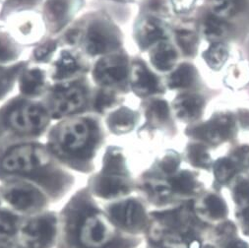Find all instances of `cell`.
Returning a JSON list of instances; mask_svg holds the SVG:
<instances>
[{
	"instance_id": "1",
	"label": "cell",
	"mask_w": 249,
	"mask_h": 248,
	"mask_svg": "<svg viewBox=\"0 0 249 248\" xmlns=\"http://www.w3.org/2000/svg\"><path fill=\"white\" fill-rule=\"evenodd\" d=\"M49 161L50 155L44 147L26 144L8 151L2 159L1 167L7 173L28 174L43 169Z\"/></svg>"
},
{
	"instance_id": "2",
	"label": "cell",
	"mask_w": 249,
	"mask_h": 248,
	"mask_svg": "<svg viewBox=\"0 0 249 248\" xmlns=\"http://www.w3.org/2000/svg\"><path fill=\"white\" fill-rule=\"evenodd\" d=\"M93 129L92 123L89 120L75 119L66 121L57 132V143L65 153H83L93 141Z\"/></svg>"
},
{
	"instance_id": "3",
	"label": "cell",
	"mask_w": 249,
	"mask_h": 248,
	"mask_svg": "<svg viewBox=\"0 0 249 248\" xmlns=\"http://www.w3.org/2000/svg\"><path fill=\"white\" fill-rule=\"evenodd\" d=\"M8 124L20 133H37L49 122L46 109L36 104H22L13 108L8 114Z\"/></svg>"
},
{
	"instance_id": "4",
	"label": "cell",
	"mask_w": 249,
	"mask_h": 248,
	"mask_svg": "<svg viewBox=\"0 0 249 248\" xmlns=\"http://www.w3.org/2000/svg\"><path fill=\"white\" fill-rule=\"evenodd\" d=\"M113 236V228L107 218L93 214L85 218L79 230L80 243L85 248H101Z\"/></svg>"
},
{
	"instance_id": "5",
	"label": "cell",
	"mask_w": 249,
	"mask_h": 248,
	"mask_svg": "<svg viewBox=\"0 0 249 248\" xmlns=\"http://www.w3.org/2000/svg\"><path fill=\"white\" fill-rule=\"evenodd\" d=\"M22 233L30 248H47L55 235V220L49 217L34 219L24 227Z\"/></svg>"
},
{
	"instance_id": "6",
	"label": "cell",
	"mask_w": 249,
	"mask_h": 248,
	"mask_svg": "<svg viewBox=\"0 0 249 248\" xmlns=\"http://www.w3.org/2000/svg\"><path fill=\"white\" fill-rule=\"evenodd\" d=\"M85 92L80 86L63 87L54 94L53 100V113L56 116L67 115L80 110L85 105Z\"/></svg>"
},
{
	"instance_id": "7",
	"label": "cell",
	"mask_w": 249,
	"mask_h": 248,
	"mask_svg": "<svg viewBox=\"0 0 249 248\" xmlns=\"http://www.w3.org/2000/svg\"><path fill=\"white\" fill-rule=\"evenodd\" d=\"M4 197L9 204L20 211H30L40 207L45 202L41 193L27 184H15L8 187Z\"/></svg>"
},
{
	"instance_id": "8",
	"label": "cell",
	"mask_w": 249,
	"mask_h": 248,
	"mask_svg": "<svg viewBox=\"0 0 249 248\" xmlns=\"http://www.w3.org/2000/svg\"><path fill=\"white\" fill-rule=\"evenodd\" d=\"M95 78L103 85H114L127 77V62L123 56H108L98 62Z\"/></svg>"
},
{
	"instance_id": "9",
	"label": "cell",
	"mask_w": 249,
	"mask_h": 248,
	"mask_svg": "<svg viewBox=\"0 0 249 248\" xmlns=\"http://www.w3.org/2000/svg\"><path fill=\"white\" fill-rule=\"evenodd\" d=\"M233 130V118L231 114L222 113L206 122L195 130L200 138L217 144L231 136Z\"/></svg>"
},
{
	"instance_id": "10",
	"label": "cell",
	"mask_w": 249,
	"mask_h": 248,
	"mask_svg": "<svg viewBox=\"0 0 249 248\" xmlns=\"http://www.w3.org/2000/svg\"><path fill=\"white\" fill-rule=\"evenodd\" d=\"M131 86L141 97H148L159 90L157 77L142 63H134L131 67Z\"/></svg>"
},
{
	"instance_id": "11",
	"label": "cell",
	"mask_w": 249,
	"mask_h": 248,
	"mask_svg": "<svg viewBox=\"0 0 249 248\" xmlns=\"http://www.w3.org/2000/svg\"><path fill=\"white\" fill-rule=\"evenodd\" d=\"M110 214L117 223L125 227L136 226L144 217L141 206L134 201H125L112 206Z\"/></svg>"
},
{
	"instance_id": "12",
	"label": "cell",
	"mask_w": 249,
	"mask_h": 248,
	"mask_svg": "<svg viewBox=\"0 0 249 248\" xmlns=\"http://www.w3.org/2000/svg\"><path fill=\"white\" fill-rule=\"evenodd\" d=\"M203 107L202 98L195 95H186L178 98L175 103L177 115L183 120H195L201 114Z\"/></svg>"
},
{
	"instance_id": "13",
	"label": "cell",
	"mask_w": 249,
	"mask_h": 248,
	"mask_svg": "<svg viewBox=\"0 0 249 248\" xmlns=\"http://www.w3.org/2000/svg\"><path fill=\"white\" fill-rule=\"evenodd\" d=\"M112 39L107 31L100 25H93L87 35V50L92 54H101L108 51Z\"/></svg>"
},
{
	"instance_id": "14",
	"label": "cell",
	"mask_w": 249,
	"mask_h": 248,
	"mask_svg": "<svg viewBox=\"0 0 249 248\" xmlns=\"http://www.w3.org/2000/svg\"><path fill=\"white\" fill-rule=\"evenodd\" d=\"M164 37L165 34L162 27L155 20H146L140 26L137 34L138 44L142 49H146Z\"/></svg>"
},
{
	"instance_id": "15",
	"label": "cell",
	"mask_w": 249,
	"mask_h": 248,
	"mask_svg": "<svg viewBox=\"0 0 249 248\" xmlns=\"http://www.w3.org/2000/svg\"><path fill=\"white\" fill-rule=\"evenodd\" d=\"M178 59L176 50L167 43L160 44L153 52L151 60L157 69L160 71L171 70Z\"/></svg>"
},
{
	"instance_id": "16",
	"label": "cell",
	"mask_w": 249,
	"mask_h": 248,
	"mask_svg": "<svg viewBox=\"0 0 249 248\" xmlns=\"http://www.w3.org/2000/svg\"><path fill=\"white\" fill-rule=\"evenodd\" d=\"M135 123V114L132 110L123 107L113 112L108 119L110 129L115 133H125L130 131Z\"/></svg>"
},
{
	"instance_id": "17",
	"label": "cell",
	"mask_w": 249,
	"mask_h": 248,
	"mask_svg": "<svg viewBox=\"0 0 249 248\" xmlns=\"http://www.w3.org/2000/svg\"><path fill=\"white\" fill-rule=\"evenodd\" d=\"M72 7L71 0H50L47 6V15L54 27H61L68 20Z\"/></svg>"
},
{
	"instance_id": "18",
	"label": "cell",
	"mask_w": 249,
	"mask_h": 248,
	"mask_svg": "<svg viewBox=\"0 0 249 248\" xmlns=\"http://www.w3.org/2000/svg\"><path fill=\"white\" fill-rule=\"evenodd\" d=\"M45 85V74L38 69L27 71L21 80V89L26 95L38 94Z\"/></svg>"
},
{
	"instance_id": "19",
	"label": "cell",
	"mask_w": 249,
	"mask_h": 248,
	"mask_svg": "<svg viewBox=\"0 0 249 248\" xmlns=\"http://www.w3.org/2000/svg\"><path fill=\"white\" fill-rule=\"evenodd\" d=\"M229 57L228 47L223 43H214L204 53V58L211 68L219 70L223 67Z\"/></svg>"
},
{
	"instance_id": "20",
	"label": "cell",
	"mask_w": 249,
	"mask_h": 248,
	"mask_svg": "<svg viewBox=\"0 0 249 248\" xmlns=\"http://www.w3.org/2000/svg\"><path fill=\"white\" fill-rule=\"evenodd\" d=\"M80 69V64L76 57L67 51L63 52L55 63L54 76L57 79H65L77 73Z\"/></svg>"
},
{
	"instance_id": "21",
	"label": "cell",
	"mask_w": 249,
	"mask_h": 248,
	"mask_svg": "<svg viewBox=\"0 0 249 248\" xmlns=\"http://www.w3.org/2000/svg\"><path fill=\"white\" fill-rule=\"evenodd\" d=\"M126 190L122 180L114 177H105L98 180L96 183V191L98 195L106 198L116 196Z\"/></svg>"
},
{
	"instance_id": "22",
	"label": "cell",
	"mask_w": 249,
	"mask_h": 248,
	"mask_svg": "<svg viewBox=\"0 0 249 248\" xmlns=\"http://www.w3.org/2000/svg\"><path fill=\"white\" fill-rule=\"evenodd\" d=\"M194 68L189 64H182L172 74L169 82V86L174 89L189 87L194 81Z\"/></svg>"
},
{
	"instance_id": "23",
	"label": "cell",
	"mask_w": 249,
	"mask_h": 248,
	"mask_svg": "<svg viewBox=\"0 0 249 248\" xmlns=\"http://www.w3.org/2000/svg\"><path fill=\"white\" fill-rule=\"evenodd\" d=\"M228 31V25L215 15H210L206 18L204 23V33L210 39H218L222 37Z\"/></svg>"
},
{
	"instance_id": "24",
	"label": "cell",
	"mask_w": 249,
	"mask_h": 248,
	"mask_svg": "<svg viewBox=\"0 0 249 248\" xmlns=\"http://www.w3.org/2000/svg\"><path fill=\"white\" fill-rule=\"evenodd\" d=\"M177 39L184 53L188 55L195 53L197 49V36L194 32L188 30H180L177 32Z\"/></svg>"
},
{
	"instance_id": "25",
	"label": "cell",
	"mask_w": 249,
	"mask_h": 248,
	"mask_svg": "<svg viewBox=\"0 0 249 248\" xmlns=\"http://www.w3.org/2000/svg\"><path fill=\"white\" fill-rule=\"evenodd\" d=\"M212 3L218 16L228 17L238 10L240 0H212Z\"/></svg>"
},
{
	"instance_id": "26",
	"label": "cell",
	"mask_w": 249,
	"mask_h": 248,
	"mask_svg": "<svg viewBox=\"0 0 249 248\" xmlns=\"http://www.w3.org/2000/svg\"><path fill=\"white\" fill-rule=\"evenodd\" d=\"M206 209L213 219H221L226 215L225 203L215 195H209L205 199Z\"/></svg>"
},
{
	"instance_id": "27",
	"label": "cell",
	"mask_w": 249,
	"mask_h": 248,
	"mask_svg": "<svg viewBox=\"0 0 249 248\" xmlns=\"http://www.w3.org/2000/svg\"><path fill=\"white\" fill-rule=\"evenodd\" d=\"M234 164L228 159H221L215 163V176L219 181H227L234 173Z\"/></svg>"
},
{
	"instance_id": "28",
	"label": "cell",
	"mask_w": 249,
	"mask_h": 248,
	"mask_svg": "<svg viewBox=\"0 0 249 248\" xmlns=\"http://www.w3.org/2000/svg\"><path fill=\"white\" fill-rule=\"evenodd\" d=\"M17 218L11 213L0 211V235L9 236L16 230Z\"/></svg>"
},
{
	"instance_id": "29",
	"label": "cell",
	"mask_w": 249,
	"mask_h": 248,
	"mask_svg": "<svg viewBox=\"0 0 249 248\" xmlns=\"http://www.w3.org/2000/svg\"><path fill=\"white\" fill-rule=\"evenodd\" d=\"M189 158L195 165L206 167L210 163V156L207 150L201 145H193L189 149Z\"/></svg>"
},
{
	"instance_id": "30",
	"label": "cell",
	"mask_w": 249,
	"mask_h": 248,
	"mask_svg": "<svg viewBox=\"0 0 249 248\" xmlns=\"http://www.w3.org/2000/svg\"><path fill=\"white\" fill-rule=\"evenodd\" d=\"M16 53V47L12 44L9 36L0 32V60L10 59Z\"/></svg>"
},
{
	"instance_id": "31",
	"label": "cell",
	"mask_w": 249,
	"mask_h": 248,
	"mask_svg": "<svg viewBox=\"0 0 249 248\" xmlns=\"http://www.w3.org/2000/svg\"><path fill=\"white\" fill-rule=\"evenodd\" d=\"M149 113L151 115V118L159 122L161 121H165L169 117V106L167 105V103L163 101H156L152 104Z\"/></svg>"
},
{
	"instance_id": "32",
	"label": "cell",
	"mask_w": 249,
	"mask_h": 248,
	"mask_svg": "<svg viewBox=\"0 0 249 248\" xmlns=\"http://www.w3.org/2000/svg\"><path fill=\"white\" fill-rule=\"evenodd\" d=\"M171 181L173 186L180 191H189L194 186L193 177L189 173H182L174 177Z\"/></svg>"
},
{
	"instance_id": "33",
	"label": "cell",
	"mask_w": 249,
	"mask_h": 248,
	"mask_svg": "<svg viewBox=\"0 0 249 248\" xmlns=\"http://www.w3.org/2000/svg\"><path fill=\"white\" fill-rule=\"evenodd\" d=\"M234 197L239 204L249 202V179H242L238 183L234 190Z\"/></svg>"
},
{
	"instance_id": "34",
	"label": "cell",
	"mask_w": 249,
	"mask_h": 248,
	"mask_svg": "<svg viewBox=\"0 0 249 248\" xmlns=\"http://www.w3.org/2000/svg\"><path fill=\"white\" fill-rule=\"evenodd\" d=\"M114 102V95L108 91H102L97 98L96 107L98 110L103 111L104 109L110 106Z\"/></svg>"
},
{
	"instance_id": "35",
	"label": "cell",
	"mask_w": 249,
	"mask_h": 248,
	"mask_svg": "<svg viewBox=\"0 0 249 248\" xmlns=\"http://www.w3.org/2000/svg\"><path fill=\"white\" fill-rule=\"evenodd\" d=\"M178 157L176 154H169L163 158L161 160V169L165 173H173L177 170L178 165Z\"/></svg>"
},
{
	"instance_id": "36",
	"label": "cell",
	"mask_w": 249,
	"mask_h": 248,
	"mask_svg": "<svg viewBox=\"0 0 249 248\" xmlns=\"http://www.w3.org/2000/svg\"><path fill=\"white\" fill-rule=\"evenodd\" d=\"M11 75L5 70L0 69V96H1L9 87Z\"/></svg>"
},
{
	"instance_id": "37",
	"label": "cell",
	"mask_w": 249,
	"mask_h": 248,
	"mask_svg": "<svg viewBox=\"0 0 249 248\" xmlns=\"http://www.w3.org/2000/svg\"><path fill=\"white\" fill-rule=\"evenodd\" d=\"M53 48H54V46L52 45V44H49V45L44 46L43 48H40V49L36 52V57H37L38 59H43V58L47 57V55H49V54L52 53V51L53 50Z\"/></svg>"
},
{
	"instance_id": "38",
	"label": "cell",
	"mask_w": 249,
	"mask_h": 248,
	"mask_svg": "<svg viewBox=\"0 0 249 248\" xmlns=\"http://www.w3.org/2000/svg\"><path fill=\"white\" fill-rule=\"evenodd\" d=\"M228 248H249L248 245L243 241H234Z\"/></svg>"
},
{
	"instance_id": "39",
	"label": "cell",
	"mask_w": 249,
	"mask_h": 248,
	"mask_svg": "<svg viewBox=\"0 0 249 248\" xmlns=\"http://www.w3.org/2000/svg\"><path fill=\"white\" fill-rule=\"evenodd\" d=\"M240 121L244 126H249V112H245L241 115Z\"/></svg>"
},
{
	"instance_id": "40",
	"label": "cell",
	"mask_w": 249,
	"mask_h": 248,
	"mask_svg": "<svg viewBox=\"0 0 249 248\" xmlns=\"http://www.w3.org/2000/svg\"><path fill=\"white\" fill-rule=\"evenodd\" d=\"M188 248H200V242L197 239H190Z\"/></svg>"
},
{
	"instance_id": "41",
	"label": "cell",
	"mask_w": 249,
	"mask_h": 248,
	"mask_svg": "<svg viewBox=\"0 0 249 248\" xmlns=\"http://www.w3.org/2000/svg\"><path fill=\"white\" fill-rule=\"evenodd\" d=\"M12 1H15L16 4L20 5V4H32L35 0H12Z\"/></svg>"
},
{
	"instance_id": "42",
	"label": "cell",
	"mask_w": 249,
	"mask_h": 248,
	"mask_svg": "<svg viewBox=\"0 0 249 248\" xmlns=\"http://www.w3.org/2000/svg\"><path fill=\"white\" fill-rule=\"evenodd\" d=\"M245 217H246V218H247V220L249 221V208H248V209H247V211L245 212Z\"/></svg>"
}]
</instances>
